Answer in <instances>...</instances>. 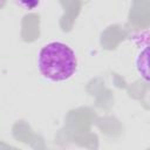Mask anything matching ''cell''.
Masks as SVG:
<instances>
[{"mask_svg":"<svg viewBox=\"0 0 150 150\" xmlns=\"http://www.w3.org/2000/svg\"><path fill=\"white\" fill-rule=\"evenodd\" d=\"M77 56L67 43L52 41L42 46L38 55V68L50 82L69 80L77 70Z\"/></svg>","mask_w":150,"mask_h":150,"instance_id":"6da1fadb","label":"cell"},{"mask_svg":"<svg viewBox=\"0 0 150 150\" xmlns=\"http://www.w3.org/2000/svg\"><path fill=\"white\" fill-rule=\"evenodd\" d=\"M135 66L141 77L146 82H150V45L138 52Z\"/></svg>","mask_w":150,"mask_h":150,"instance_id":"7a4b0ae2","label":"cell"}]
</instances>
